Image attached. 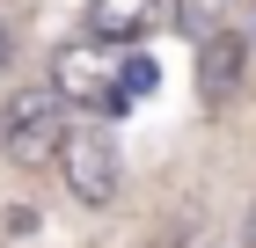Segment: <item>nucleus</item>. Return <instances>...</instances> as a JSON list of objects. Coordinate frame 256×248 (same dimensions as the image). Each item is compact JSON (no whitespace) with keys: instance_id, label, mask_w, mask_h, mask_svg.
<instances>
[{"instance_id":"obj_1","label":"nucleus","mask_w":256,"mask_h":248,"mask_svg":"<svg viewBox=\"0 0 256 248\" xmlns=\"http://www.w3.org/2000/svg\"><path fill=\"white\" fill-rule=\"evenodd\" d=\"M66 102L52 88H22L8 110H0V153L15 161V168H44V161H59L66 146Z\"/></svg>"},{"instance_id":"obj_2","label":"nucleus","mask_w":256,"mask_h":248,"mask_svg":"<svg viewBox=\"0 0 256 248\" xmlns=\"http://www.w3.org/2000/svg\"><path fill=\"white\" fill-rule=\"evenodd\" d=\"M59 175H66V190H74V205L102 212L110 197H118V183H124L118 139H110V132H66V146H59Z\"/></svg>"},{"instance_id":"obj_3","label":"nucleus","mask_w":256,"mask_h":248,"mask_svg":"<svg viewBox=\"0 0 256 248\" xmlns=\"http://www.w3.org/2000/svg\"><path fill=\"white\" fill-rule=\"evenodd\" d=\"M242 80H249V37L205 29L198 37V102H234Z\"/></svg>"},{"instance_id":"obj_4","label":"nucleus","mask_w":256,"mask_h":248,"mask_svg":"<svg viewBox=\"0 0 256 248\" xmlns=\"http://www.w3.org/2000/svg\"><path fill=\"white\" fill-rule=\"evenodd\" d=\"M154 29V0H88V44H139Z\"/></svg>"},{"instance_id":"obj_5","label":"nucleus","mask_w":256,"mask_h":248,"mask_svg":"<svg viewBox=\"0 0 256 248\" xmlns=\"http://www.w3.org/2000/svg\"><path fill=\"white\" fill-rule=\"evenodd\" d=\"M154 88H161V66H154L146 51H124V66H118V95L132 102V95H154Z\"/></svg>"},{"instance_id":"obj_6","label":"nucleus","mask_w":256,"mask_h":248,"mask_svg":"<svg viewBox=\"0 0 256 248\" xmlns=\"http://www.w3.org/2000/svg\"><path fill=\"white\" fill-rule=\"evenodd\" d=\"M8 66H15V29L0 22V73H8Z\"/></svg>"},{"instance_id":"obj_7","label":"nucleus","mask_w":256,"mask_h":248,"mask_svg":"<svg viewBox=\"0 0 256 248\" xmlns=\"http://www.w3.org/2000/svg\"><path fill=\"white\" fill-rule=\"evenodd\" d=\"M242 241H249V248H256V205H249V219H242Z\"/></svg>"},{"instance_id":"obj_8","label":"nucleus","mask_w":256,"mask_h":248,"mask_svg":"<svg viewBox=\"0 0 256 248\" xmlns=\"http://www.w3.org/2000/svg\"><path fill=\"white\" fill-rule=\"evenodd\" d=\"M198 248H212V241H198Z\"/></svg>"}]
</instances>
